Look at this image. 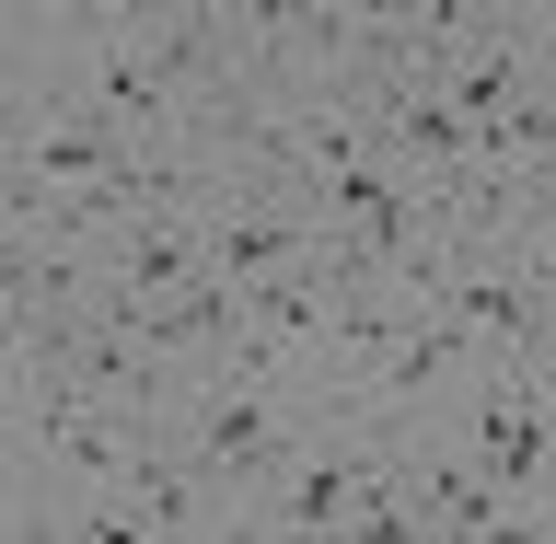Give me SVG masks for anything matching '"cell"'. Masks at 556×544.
I'll return each mask as SVG.
<instances>
[{"instance_id": "1", "label": "cell", "mask_w": 556, "mask_h": 544, "mask_svg": "<svg viewBox=\"0 0 556 544\" xmlns=\"http://www.w3.org/2000/svg\"><path fill=\"white\" fill-rule=\"evenodd\" d=\"M232 533H406V429L371 394L337 406L255 498H232Z\"/></svg>"}]
</instances>
